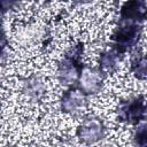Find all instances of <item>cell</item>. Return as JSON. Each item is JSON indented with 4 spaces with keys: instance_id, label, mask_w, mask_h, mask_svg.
<instances>
[{
    "instance_id": "cell-2",
    "label": "cell",
    "mask_w": 147,
    "mask_h": 147,
    "mask_svg": "<svg viewBox=\"0 0 147 147\" xmlns=\"http://www.w3.org/2000/svg\"><path fill=\"white\" fill-rule=\"evenodd\" d=\"M140 36L141 26L138 23L122 21V23L117 26L114 34L111 36L113 48L117 53L123 54L138 44Z\"/></svg>"
},
{
    "instance_id": "cell-10",
    "label": "cell",
    "mask_w": 147,
    "mask_h": 147,
    "mask_svg": "<svg viewBox=\"0 0 147 147\" xmlns=\"http://www.w3.org/2000/svg\"><path fill=\"white\" fill-rule=\"evenodd\" d=\"M26 91H28V94L33 99H39L41 95H44L45 88L41 79L38 77L31 78L29 83H26Z\"/></svg>"
},
{
    "instance_id": "cell-6",
    "label": "cell",
    "mask_w": 147,
    "mask_h": 147,
    "mask_svg": "<svg viewBox=\"0 0 147 147\" xmlns=\"http://www.w3.org/2000/svg\"><path fill=\"white\" fill-rule=\"evenodd\" d=\"M87 105V94L79 87H71L65 91L61 99V108L64 113L75 114L83 110Z\"/></svg>"
},
{
    "instance_id": "cell-11",
    "label": "cell",
    "mask_w": 147,
    "mask_h": 147,
    "mask_svg": "<svg viewBox=\"0 0 147 147\" xmlns=\"http://www.w3.org/2000/svg\"><path fill=\"white\" fill-rule=\"evenodd\" d=\"M133 140L137 147H147V122L138 125L133 134Z\"/></svg>"
},
{
    "instance_id": "cell-7",
    "label": "cell",
    "mask_w": 147,
    "mask_h": 147,
    "mask_svg": "<svg viewBox=\"0 0 147 147\" xmlns=\"http://www.w3.org/2000/svg\"><path fill=\"white\" fill-rule=\"evenodd\" d=\"M121 21L139 23L147 18V5L144 1H129L123 5L119 11Z\"/></svg>"
},
{
    "instance_id": "cell-5",
    "label": "cell",
    "mask_w": 147,
    "mask_h": 147,
    "mask_svg": "<svg viewBox=\"0 0 147 147\" xmlns=\"http://www.w3.org/2000/svg\"><path fill=\"white\" fill-rule=\"evenodd\" d=\"M103 136V124L99 118H86L77 129V137L84 144L91 145L99 141Z\"/></svg>"
},
{
    "instance_id": "cell-8",
    "label": "cell",
    "mask_w": 147,
    "mask_h": 147,
    "mask_svg": "<svg viewBox=\"0 0 147 147\" xmlns=\"http://www.w3.org/2000/svg\"><path fill=\"white\" fill-rule=\"evenodd\" d=\"M119 60V53H117L114 48L105 51L100 55L99 64H100V70L102 72H111L116 69L117 63Z\"/></svg>"
},
{
    "instance_id": "cell-3",
    "label": "cell",
    "mask_w": 147,
    "mask_h": 147,
    "mask_svg": "<svg viewBox=\"0 0 147 147\" xmlns=\"http://www.w3.org/2000/svg\"><path fill=\"white\" fill-rule=\"evenodd\" d=\"M121 121L130 124H138L147 116V103L144 96L139 95L130 101L123 102L118 109Z\"/></svg>"
},
{
    "instance_id": "cell-4",
    "label": "cell",
    "mask_w": 147,
    "mask_h": 147,
    "mask_svg": "<svg viewBox=\"0 0 147 147\" xmlns=\"http://www.w3.org/2000/svg\"><path fill=\"white\" fill-rule=\"evenodd\" d=\"M102 82H103V76L100 69L83 67L78 79V85L79 88L85 94L98 93L102 87Z\"/></svg>"
},
{
    "instance_id": "cell-9",
    "label": "cell",
    "mask_w": 147,
    "mask_h": 147,
    "mask_svg": "<svg viewBox=\"0 0 147 147\" xmlns=\"http://www.w3.org/2000/svg\"><path fill=\"white\" fill-rule=\"evenodd\" d=\"M131 71L140 80L147 79V55H139L131 63Z\"/></svg>"
},
{
    "instance_id": "cell-1",
    "label": "cell",
    "mask_w": 147,
    "mask_h": 147,
    "mask_svg": "<svg viewBox=\"0 0 147 147\" xmlns=\"http://www.w3.org/2000/svg\"><path fill=\"white\" fill-rule=\"evenodd\" d=\"M84 52L83 44H77L71 47L65 57L60 62L57 67V79L62 85L71 86L76 82H78L83 64L80 63V57Z\"/></svg>"
}]
</instances>
